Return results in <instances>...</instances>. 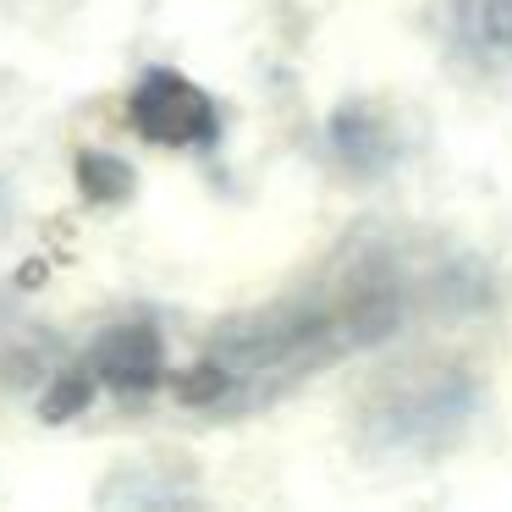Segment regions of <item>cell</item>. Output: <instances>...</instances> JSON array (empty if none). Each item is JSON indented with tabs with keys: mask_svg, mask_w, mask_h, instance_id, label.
I'll return each mask as SVG.
<instances>
[{
	"mask_svg": "<svg viewBox=\"0 0 512 512\" xmlns=\"http://www.w3.org/2000/svg\"><path fill=\"white\" fill-rule=\"evenodd\" d=\"M474 408H479V380L468 369L457 364L397 369L369 391L358 430L386 457H430L468 430Z\"/></svg>",
	"mask_w": 512,
	"mask_h": 512,
	"instance_id": "obj_2",
	"label": "cell"
},
{
	"mask_svg": "<svg viewBox=\"0 0 512 512\" xmlns=\"http://www.w3.org/2000/svg\"><path fill=\"white\" fill-rule=\"evenodd\" d=\"M408 309H413V287L402 259L386 243L347 248L325 281L292 292L287 303L254 314V320L232 325L215 347V369L226 375V391L254 386V380L292 386L298 375L342 364V358L397 336Z\"/></svg>",
	"mask_w": 512,
	"mask_h": 512,
	"instance_id": "obj_1",
	"label": "cell"
},
{
	"mask_svg": "<svg viewBox=\"0 0 512 512\" xmlns=\"http://www.w3.org/2000/svg\"><path fill=\"white\" fill-rule=\"evenodd\" d=\"M94 369L122 386H149L160 375V342L155 331H111L94 347Z\"/></svg>",
	"mask_w": 512,
	"mask_h": 512,
	"instance_id": "obj_6",
	"label": "cell"
},
{
	"mask_svg": "<svg viewBox=\"0 0 512 512\" xmlns=\"http://www.w3.org/2000/svg\"><path fill=\"white\" fill-rule=\"evenodd\" d=\"M331 149L336 160H342L347 171H386L391 160H397V133H391V122L380 111H369V105H342V111L331 116Z\"/></svg>",
	"mask_w": 512,
	"mask_h": 512,
	"instance_id": "obj_4",
	"label": "cell"
},
{
	"mask_svg": "<svg viewBox=\"0 0 512 512\" xmlns=\"http://www.w3.org/2000/svg\"><path fill=\"white\" fill-rule=\"evenodd\" d=\"M138 133L155 138V144H204L215 138V111L193 83L171 78V72H155V78L138 89L133 100Z\"/></svg>",
	"mask_w": 512,
	"mask_h": 512,
	"instance_id": "obj_3",
	"label": "cell"
},
{
	"mask_svg": "<svg viewBox=\"0 0 512 512\" xmlns=\"http://www.w3.org/2000/svg\"><path fill=\"white\" fill-rule=\"evenodd\" d=\"M452 28L468 61L479 67L512 61V0H452Z\"/></svg>",
	"mask_w": 512,
	"mask_h": 512,
	"instance_id": "obj_5",
	"label": "cell"
},
{
	"mask_svg": "<svg viewBox=\"0 0 512 512\" xmlns=\"http://www.w3.org/2000/svg\"><path fill=\"white\" fill-rule=\"evenodd\" d=\"M83 188L100 193V199H111V193H127V171L116 166L111 155H89V160H83Z\"/></svg>",
	"mask_w": 512,
	"mask_h": 512,
	"instance_id": "obj_7",
	"label": "cell"
}]
</instances>
